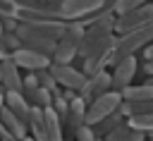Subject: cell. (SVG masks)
<instances>
[{
  "mask_svg": "<svg viewBox=\"0 0 153 141\" xmlns=\"http://www.w3.org/2000/svg\"><path fill=\"white\" fill-rule=\"evenodd\" d=\"M148 43H153V24H146L131 33H124V36H115V45H112L108 65L112 67L124 57H136V53L143 50Z\"/></svg>",
  "mask_w": 153,
  "mask_h": 141,
  "instance_id": "obj_1",
  "label": "cell"
},
{
  "mask_svg": "<svg viewBox=\"0 0 153 141\" xmlns=\"http://www.w3.org/2000/svg\"><path fill=\"white\" fill-rule=\"evenodd\" d=\"M17 5V22L19 24H41L60 19V2L45 0H14Z\"/></svg>",
  "mask_w": 153,
  "mask_h": 141,
  "instance_id": "obj_2",
  "label": "cell"
},
{
  "mask_svg": "<svg viewBox=\"0 0 153 141\" xmlns=\"http://www.w3.org/2000/svg\"><path fill=\"white\" fill-rule=\"evenodd\" d=\"M112 45H115V36H108L103 41H98L84 57H81V74L84 76H93L98 72H105L108 62H110V53H112Z\"/></svg>",
  "mask_w": 153,
  "mask_h": 141,
  "instance_id": "obj_3",
  "label": "cell"
},
{
  "mask_svg": "<svg viewBox=\"0 0 153 141\" xmlns=\"http://www.w3.org/2000/svg\"><path fill=\"white\" fill-rule=\"evenodd\" d=\"M120 105H122V96H120L117 91H108V93H103V96H100V98H96L91 105H86L84 124H86V127L98 124L100 119H105V117H110L112 112H117V110H120Z\"/></svg>",
  "mask_w": 153,
  "mask_h": 141,
  "instance_id": "obj_4",
  "label": "cell"
},
{
  "mask_svg": "<svg viewBox=\"0 0 153 141\" xmlns=\"http://www.w3.org/2000/svg\"><path fill=\"white\" fill-rule=\"evenodd\" d=\"M146 24H153V2H143L141 7L131 10L129 14H122V17H115V26H112V33L115 36H124V33H131Z\"/></svg>",
  "mask_w": 153,
  "mask_h": 141,
  "instance_id": "obj_5",
  "label": "cell"
},
{
  "mask_svg": "<svg viewBox=\"0 0 153 141\" xmlns=\"http://www.w3.org/2000/svg\"><path fill=\"white\" fill-rule=\"evenodd\" d=\"M105 0H60V19L62 22H84L86 17L100 12Z\"/></svg>",
  "mask_w": 153,
  "mask_h": 141,
  "instance_id": "obj_6",
  "label": "cell"
},
{
  "mask_svg": "<svg viewBox=\"0 0 153 141\" xmlns=\"http://www.w3.org/2000/svg\"><path fill=\"white\" fill-rule=\"evenodd\" d=\"M48 72H50V76L55 79L57 88H62V91H74L76 96H79L81 86L86 84V76L81 74V69H76V67H72V65H53V62H50Z\"/></svg>",
  "mask_w": 153,
  "mask_h": 141,
  "instance_id": "obj_7",
  "label": "cell"
},
{
  "mask_svg": "<svg viewBox=\"0 0 153 141\" xmlns=\"http://www.w3.org/2000/svg\"><path fill=\"white\" fill-rule=\"evenodd\" d=\"M136 65H139L136 57H124V60H120L117 65H112V72H110V91L122 93V91L134 81Z\"/></svg>",
  "mask_w": 153,
  "mask_h": 141,
  "instance_id": "obj_8",
  "label": "cell"
},
{
  "mask_svg": "<svg viewBox=\"0 0 153 141\" xmlns=\"http://www.w3.org/2000/svg\"><path fill=\"white\" fill-rule=\"evenodd\" d=\"M108 91H110V72L105 69V72H98V74H93V76H86V84L81 86L79 98H81L84 105H91L96 98H100V96L108 93Z\"/></svg>",
  "mask_w": 153,
  "mask_h": 141,
  "instance_id": "obj_9",
  "label": "cell"
},
{
  "mask_svg": "<svg viewBox=\"0 0 153 141\" xmlns=\"http://www.w3.org/2000/svg\"><path fill=\"white\" fill-rule=\"evenodd\" d=\"M10 60L17 65V69H29V74H36V72L50 67V57L38 55V53H33L29 48H19V50L10 53Z\"/></svg>",
  "mask_w": 153,
  "mask_h": 141,
  "instance_id": "obj_10",
  "label": "cell"
},
{
  "mask_svg": "<svg viewBox=\"0 0 153 141\" xmlns=\"http://www.w3.org/2000/svg\"><path fill=\"white\" fill-rule=\"evenodd\" d=\"M0 67H2L0 88H2V91H14V93H22V76H19L17 65H14L10 57H5V60L0 62Z\"/></svg>",
  "mask_w": 153,
  "mask_h": 141,
  "instance_id": "obj_11",
  "label": "cell"
},
{
  "mask_svg": "<svg viewBox=\"0 0 153 141\" xmlns=\"http://www.w3.org/2000/svg\"><path fill=\"white\" fill-rule=\"evenodd\" d=\"M5 108L19 119V122H24L26 124V119H29V112H31V105L22 98V93H14V91H5Z\"/></svg>",
  "mask_w": 153,
  "mask_h": 141,
  "instance_id": "obj_12",
  "label": "cell"
},
{
  "mask_svg": "<svg viewBox=\"0 0 153 141\" xmlns=\"http://www.w3.org/2000/svg\"><path fill=\"white\" fill-rule=\"evenodd\" d=\"M122 103H141V100H153V86L151 84H129L122 93Z\"/></svg>",
  "mask_w": 153,
  "mask_h": 141,
  "instance_id": "obj_13",
  "label": "cell"
},
{
  "mask_svg": "<svg viewBox=\"0 0 153 141\" xmlns=\"http://www.w3.org/2000/svg\"><path fill=\"white\" fill-rule=\"evenodd\" d=\"M84 117H86V105L81 103V98L76 96L74 100H69V108H67V117L65 122L72 127V131H76L79 127H84ZM62 122V124H65Z\"/></svg>",
  "mask_w": 153,
  "mask_h": 141,
  "instance_id": "obj_14",
  "label": "cell"
},
{
  "mask_svg": "<svg viewBox=\"0 0 153 141\" xmlns=\"http://www.w3.org/2000/svg\"><path fill=\"white\" fill-rule=\"evenodd\" d=\"M43 119H45V136H48V141H65L62 122H60V117H57L50 108L43 110Z\"/></svg>",
  "mask_w": 153,
  "mask_h": 141,
  "instance_id": "obj_15",
  "label": "cell"
},
{
  "mask_svg": "<svg viewBox=\"0 0 153 141\" xmlns=\"http://www.w3.org/2000/svg\"><path fill=\"white\" fill-rule=\"evenodd\" d=\"M120 124H124V117H122V115H120V110H117V112H112L110 117H105V119H100L98 124H93L91 129H93V134H96L98 139H103L105 134H110V131H112V129H117Z\"/></svg>",
  "mask_w": 153,
  "mask_h": 141,
  "instance_id": "obj_16",
  "label": "cell"
},
{
  "mask_svg": "<svg viewBox=\"0 0 153 141\" xmlns=\"http://www.w3.org/2000/svg\"><path fill=\"white\" fill-rule=\"evenodd\" d=\"M131 131H141L146 136H153V115H139V117H127L124 119Z\"/></svg>",
  "mask_w": 153,
  "mask_h": 141,
  "instance_id": "obj_17",
  "label": "cell"
},
{
  "mask_svg": "<svg viewBox=\"0 0 153 141\" xmlns=\"http://www.w3.org/2000/svg\"><path fill=\"white\" fill-rule=\"evenodd\" d=\"M141 5H143V0H115V2H110V10L115 17H122V14H129L131 10H136Z\"/></svg>",
  "mask_w": 153,
  "mask_h": 141,
  "instance_id": "obj_18",
  "label": "cell"
},
{
  "mask_svg": "<svg viewBox=\"0 0 153 141\" xmlns=\"http://www.w3.org/2000/svg\"><path fill=\"white\" fill-rule=\"evenodd\" d=\"M33 76H36V84H38L41 88H45L50 96H55V93H60V91H62V88H57V84H55V79L50 76V72H48V69H41V72H36Z\"/></svg>",
  "mask_w": 153,
  "mask_h": 141,
  "instance_id": "obj_19",
  "label": "cell"
},
{
  "mask_svg": "<svg viewBox=\"0 0 153 141\" xmlns=\"http://www.w3.org/2000/svg\"><path fill=\"white\" fill-rule=\"evenodd\" d=\"M2 19H17V5H14V0H0V22Z\"/></svg>",
  "mask_w": 153,
  "mask_h": 141,
  "instance_id": "obj_20",
  "label": "cell"
},
{
  "mask_svg": "<svg viewBox=\"0 0 153 141\" xmlns=\"http://www.w3.org/2000/svg\"><path fill=\"white\" fill-rule=\"evenodd\" d=\"M0 43H2V48H5L7 53H14V50L22 48V43H19V38H17L14 33H0Z\"/></svg>",
  "mask_w": 153,
  "mask_h": 141,
  "instance_id": "obj_21",
  "label": "cell"
},
{
  "mask_svg": "<svg viewBox=\"0 0 153 141\" xmlns=\"http://www.w3.org/2000/svg\"><path fill=\"white\" fill-rule=\"evenodd\" d=\"M74 141H103V139H98L96 134H93V129L91 127H79L76 131H74Z\"/></svg>",
  "mask_w": 153,
  "mask_h": 141,
  "instance_id": "obj_22",
  "label": "cell"
},
{
  "mask_svg": "<svg viewBox=\"0 0 153 141\" xmlns=\"http://www.w3.org/2000/svg\"><path fill=\"white\" fill-rule=\"evenodd\" d=\"M129 134V127H127V122L124 124H120L117 129H112L110 134H105L103 136V141H124V136Z\"/></svg>",
  "mask_w": 153,
  "mask_h": 141,
  "instance_id": "obj_23",
  "label": "cell"
},
{
  "mask_svg": "<svg viewBox=\"0 0 153 141\" xmlns=\"http://www.w3.org/2000/svg\"><path fill=\"white\" fill-rule=\"evenodd\" d=\"M124 141H146V134H141V131H131V129H129V134L124 136Z\"/></svg>",
  "mask_w": 153,
  "mask_h": 141,
  "instance_id": "obj_24",
  "label": "cell"
},
{
  "mask_svg": "<svg viewBox=\"0 0 153 141\" xmlns=\"http://www.w3.org/2000/svg\"><path fill=\"white\" fill-rule=\"evenodd\" d=\"M143 57H146V62H153V43H148L143 48Z\"/></svg>",
  "mask_w": 153,
  "mask_h": 141,
  "instance_id": "obj_25",
  "label": "cell"
},
{
  "mask_svg": "<svg viewBox=\"0 0 153 141\" xmlns=\"http://www.w3.org/2000/svg\"><path fill=\"white\" fill-rule=\"evenodd\" d=\"M143 72H146L148 76H153V62H146V65H143Z\"/></svg>",
  "mask_w": 153,
  "mask_h": 141,
  "instance_id": "obj_26",
  "label": "cell"
},
{
  "mask_svg": "<svg viewBox=\"0 0 153 141\" xmlns=\"http://www.w3.org/2000/svg\"><path fill=\"white\" fill-rule=\"evenodd\" d=\"M2 105H5V91L0 88V108H2Z\"/></svg>",
  "mask_w": 153,
  "mask_h": 141,
  "instance_id": "obj_27",
  "label": "cell"
},
{
  "mask_svg": "<svg viewBox=\"0 0 153 141\" xmlns=\"http://www.w3.org/2000/svg\"><path fill=\"white\" fill-rule=\"evenodd\" d=\"M146 84H151V86H153V76H148V79H146Z\"/></svg>",
  "mask_w": 153,
  "mask_h": 141,
  "instance_id": "obj_28",
  "label": "cell"
},
{
  "mask_svg": "<svg viewBox=\"0 0 153 141\" xmlns=\"http://www.w3.org/2000/svg\"><path fill=\"white\" fill-rule=\"evenodd\" d=\"M22 141H33V139H31V136H26V139H22Z\"/></svg>",
  "mask_w": 153,
  "mask_h": 141,
  "instance_id": "obj_29",
  "label": "cell"
},
{
  "mask_svg": "<svg viewBox=\"0 0 153 141\" xmlns=\"http://www.w3.org/2000/svg\"><path fill=\"white\" fill-rule=\"evenodd\" d=\"M146 141H153V136H146Z\"/></svg>",
  "mask_w": 153,
  "mask_h": 141,
  "instance_id": "obj_30",
  "label": "cell"
},
{
  "mask_svg": "<svg viewBox=\"0 0 153 141\" xmlns=\"http://www.w3.org/2000/svg\"><path fill=\"white\" fill-rule=\"evenodd\" d=\"M0 62H2V60H0ZM0 76H2V67H0Z\"/></svg>",
  "mask_w": 153,
  "mask_h": 141,
  "instance_id": "obj_31",
  "label": "cell"
},
{
  "mask_svg": "<svg viewBox=\"0 0 153 141\" xmlns=\"http://www.w3.org/2000/svg\"><path fill=\"white\" fill-rule=\"evenodd\" d=\"M0 33H2V29H0Z\"/></svg>",
  "mask_w": 153,
  "mask_h": 141,
  "instance_id": "obj_32",
  "label": "cell"
}]
</instances>
